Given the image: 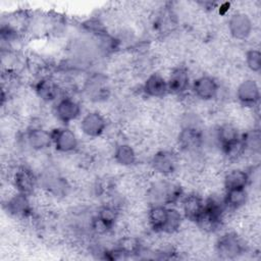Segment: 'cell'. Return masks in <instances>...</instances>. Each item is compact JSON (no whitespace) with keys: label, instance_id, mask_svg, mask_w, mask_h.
Segmentation results:
<instances>
[{"label":"cell","instance_id":"obj_17","mask_svg":"<svg viewBox=\"0 0 261 261\" xmlns=\"http://www.w3.org/2000/svg\"><path fill=\"white\" fill-rule=\"evenodd\" d=\"M167 216L168 208L165 205L153 204L148 211V221L151 228L157 232H164Z\"/></svg>","mask_w":261,"mask_h":261},{"label":"cell","instance_id":"obj_15","mask_svg":"<svg viewBox=\"0 0 261 261\" xmlns=\"http://www.w3.org/2000/svg\"><path fill=\"white\" fill-rule=\"evenodd\" d=\"M144 93L152 98H160L168 93L167 81L159 73H152L147 77L143 86Z\"/></svg>","mask_w":261,"mask_h":261},{"label":"cell","instance_id":"obj_16","mask_svg":"<svg viewBox=\"0 0 261 261\" xmlns=\"http://www.w3.org/2000/svg\"><path fill=\"white\" fill-rule=\"evenodd\" d=\"M117 215V210L114 207L103 206L93 221V228L98 232L107 231L114 225Z\"/></svg>","mask_w":261,"mask_h":261},{"label":"cell","instance_id":"obj_22","mask_svg":"<svg viewBox=\"0 0 261 261\" xmlns=\"http://www.w3.org/2000/svg\"><path fill=\"white\" fill-rule=\"evenodd\" d=\"M114 160L122 166H130L135 164L137 155L130 145L119 144L114 149Z\"/></svg>","mask_w":261,"mask_h":261},{"label":"cell","instance_id":"obj_10","mask_svg":"<svg viewBox=\"0 0 261 261\" xmlns=\"http://www.w3.org/2000/svg\"><path fill=\"white\" fill-rule=\"evenodd\" d=\"M151 165L156 172L162 175H169L176 169L177 158L170 151H159L153 156Z\"/></svg>","mask_w":261,"mask_h":261},{"label":"cell","instance_id":"obj_13","mask_svg":"<svg viewBox=\"0 0 261 261\" xmlns=\"http://www.w3.org/2000/svg\"><path fill=\"white\" fill-rule=\"evenodd\" d=\"M190 86V75L186 68L177 67L172 70L168 80L167 87L168 93L180 95L186 93Z\"/></svg>","mask_w":261,"mask_h":261},{"label":"cell","instance_id":"obj_14","mask_svg":"<svg viewBox=\"0 0 261 261\" xmlns=\"http://www.w3.org/2000/svg\"><path fill=\"white\" fill-rule=\"evenodd\" d=\"M27 142L33 150H44L53 144L52 132L42 127H33L27 133Z\"/></svg>","mask_w":261,"mask_h":261},{"label":"cell","instance_id":"obj_5","mask_svg":"<svg viewBox=\"0 0 261 261\" xmlns=\"http://www.w3.org/2000/svg\"><path fill=\"white\" fill-rule=\"evenodd\" d=\"M53 145L58 152L69 153L77 148L76 135L68 127H59L52 132Z\"/></svg>","mask_w":261,"mask_h":261},{"label":"cell","instance_id":"obj_20","mask_svg":"<svg viewBox=\"0 0 261 261\" xmlns=\"http://www.w3.org/2000/svg\"><path fill=\"white\" fill-rule=\"evenodd\" d=\"M35 91L37 96L45 102H52L56 100L59 94V88L57 84L49 77L40 80L35 87Z\"/></svg>","mask_w":261,"mask_h":261},{"label":"cell","instance_id":"obj_23","mask_svg":"<svg viewBox=\"0 0 261 261\" xmlns=\"http://www.w3.org/2000/svg\"><path fill=\"white\" fill-rule=\"evenodd\" d=\"M241 144L244 152L259 153L261 150V134L259 129H251L241 136Z\"/></svg>","mask_w":261,"mask_h":261},{"label":"cell","instance_id":"obj_24","mask_svg":"<svg viewBox=\"0 0 261 261\" xmlns=\"http://www.w3.org/2000/svg\"><path fill=\"white\" fill-rule=\"evenodd\" d=\"M181 221H182L181 214L176 209L168 208V216H167V222L165 225L164 232L171 233L176 231L180 227Z\"/></svg>","mask_w":261,"mask_h":261},{"label":"cell","instance_id":"obj_19","mask_svg":"<svg viewBox=\"0 0 261 261\" xmlns=\"http://www.w3.org/2000/svg\"><path fill=\"white\" fill-rule=\"evenodd\" d=\"M29 196L17 193L7 202V211L16 217H27L31 214Z\"/></svg>","mask_w":261,"mask_h":261},{"label":"cell","instance_id":"obj_25","mask_svg":"<svg viewBox=\"0 0 261 261\" xmlns=\"http://www.w3.org/2000/svg\"><path fill=\"white\" fill-rule=\"evenodd\" d=\"M247 66L254 72H259L261 69V53L257 49H251L246 53Z\"/></svg>","mask_w":261,"mask_h":261},{"label":"cell","instance_id":"obj_3","mask_svg":"<svg viewBox=\"0 0 261 261\" xmlns=\"http://www.w3.org/2000/svg\"><path fill=\"white\" fill-rule=\"evenodd\" d=\"M227 24L229 34L237 40L248 39L253 31L252 19L244 12H237L230 15Z\"/></svg>","mask_w":261,"mask_h":261},{"label":"cell","instance_id":"obj_4","mask_svg":"<svg viewBox=\"0 0 261 261\" xmlns=\"http://www.w3.org/2000/svg\"><path fill=\"white\" fill-rule=\"evenodd\" d=\"M106 126L107 122L105 117L96 111L87 113L81 121V130L90 138L100 137L105 132Z\"/></svg>","mask_w":261,"mask_h":261},{"label":"cell","instance_id":"obj_2","mask_svg":"<svg viewBox=\"0 0 261 261\" xmlns=\"http://www.w3.org/2000/svg\"><path fill=\"white\" fill-rule=\"evenodd\" d=\"M182 191L180 187L172 182L160 181L155 184L152 188V197L155 200V204H173L180 199Z\"/></svg>","mask_w":261,"mask_h":261},{"label":"cell","instance_id":"obj_6","mask_svg":"<svg viewBox=\"0 0 261 261\" xmlns=\"http://www.w3.org/2000/svg\"><path fill=\"white\" fill-rule=\"evenodd\" d=\"M13 185L17 193L30 196L37 187V176L32 169L21 166L14 172Z\"/></svg>","mask_w":261,"mask_h":261},{"label":"cell","instance_id":"obj_11","mask_svg":"<svg viewBox=\"0 0 261 261\" xmlns=\"http://www.w3.org/2000/svg\"><path fill=\"white\" fill-rule=\"evenodd\" d=\"M203 142L202 133L199 128L192 125L185 126L178 135V145L187 152L197 151Z\"/></svg>","mask_w":261,"mask_h":261},{"label":"cell","instance_id":"obj_1","mask_svg":"<svg viewBox=\"0 0 261 261\" xmlns=\"http://www.w3.org/2000/svg\"><path fill=\"white\" fill-rule=\"evenodd\" d=\"M244 251L241 239L233 232L221 236L216 243V252L222 259H234Z\"/></svg>","mask_w":261,"mask_h":261},{"label":"cell","instance_id":"obj_12","mask_svg":"<svg viewBox=\"0 0 261 261\" xmlns=\"http://www.w3.org/2000/svg\"><path fill=\"white\" fill-rule=\"evenodd\" d=\"M204 206L205 202L200 196L196 194L188 195L182 200V214L187 219L197 223L204 212Z\"/></svg>","mask_w":261,"mask_h":261},{"label":"cell","instance_id":"obj_9","mask_svg":"<svg viewBox=\"0 0 261 261\" xmlns=\"http://www.w3.org/2000/svg\"><path fill=\"white\" fill-rule=\"evenodd\" d=\"M55 114L61 122L69 123L81 115V105L71 98H61L56 104Z\"/></svg>","mask_w":261,"mask_h":261},{"label":"cell","instance_id":"obj_18","mask_svg":"<svg viewBox=\"0 0 261 261\" xmlns=\"http://www.w3.org/2000/svg\"><path fill=\"white\" fill-rule=\"evenodd\" d=\"M250 181V174L248 171L236 168L227 172L224 176L223 185L226 190H240L246 189Z\"/></svg>","mask_w":261,"mask_h":261},{"label":"cell","instance_id":"obj_21","mask_svg":"<svg viewBox=\"0 0 261 261\" xmlns=\"http://www.w3.org/2000/svg\"><path fill=\"white\" fill-rule=\"evenodd\" d=\"M248 200V194L246 189L240 190H226L222 199L226 209L238 210L243 207Z\"/></svg>","mask_w":261,"mask_h":261},{"label":"cell","instance_id":"obj_7","mask_svg":"<svg viewBox=\"0 0 261 261\" xmlns=\"http://www.w3.org/2000/svg\"><path fill=\"white\" fill-rule=\"evenodd\" d=\"M237 99L244 106H255L260 100V90L254 80H245L237 88Z\"/></svg>","mask_w":261,"mask_h":261},{"label":"cell","instance_id":"obj_8","mask_svg":"<svg viewBox=\"0 0 261 261\" xmlns=\"http://www.w3.org/2000/svg\"><path fill=\"white\" fill-rule=\"evenodd\" d=\"M192 89L197 98L203 101H209L216 97L218 93V84L213 77L203 75L194 81Z\"/></svg>","mask_w":261,"mask_h":261}]
</instances>
